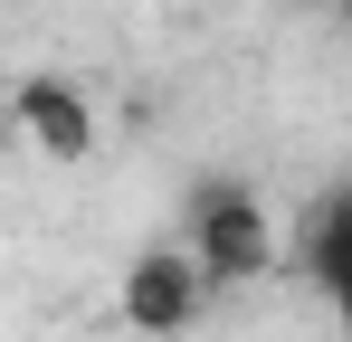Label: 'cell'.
<instances>
[{"label": "cell", "mask_w": 352, "mask_h": 342, "mask_svg": "<svg viewBox=\"0 0 352 342\" xmlns=\"http://www.w3.org/2000/svg\"><path fill=\"white\" fill-rule=\"evenodd\" d=\"M295 257H305V276L333 295V314H343V333H352V181H343V190H324V200L305 209Z\"/></svg>", "instance_id": "4"}, {"label": "cell", "mask_w": 352, "mask_h": 342, "mask_svg": "<svg viewBox=\"0 0 352 342\" xmlns=\"http://www.w3.org/2000/svg\"><path fill=\"white\" fill-rule=\"evenodd\" d=\"M200 304H210V276H200L190 247H143V257L124 266V323L143 342H181L200 323Z\"/></svg>", "instance_id": "2"}, {"label": "cell", "mask_w": 352, "mask_h": 342, "mask_svg": "<svg viewBox=\"0 0 352 342\" xmlns=\"http://www.w3.org/2000/svg\"><path fill=\"white\" fill-rule=\"evenodd\" d=\"M181 247L200 257V276L219 285V295H229V285H267L276 266H286V238H276L267 200H257L248 181H200V190H190Z\"/></svg>", "instance_id": "1"}, {"label": "cell", "mask_w": 352, "mask_h": 342, "mask_svg": "<svg viewBox=\"0 0 352 342\" xmlns=\"http://www.w3.org/2000/svg\"><path fill=\"white\" fill-rule=\"evenodd\" d=\"M333 19H343V29H352V0H333Z\"/></svg>", "instance_id": "5"}, {"label": "cell", "mask_w": 352, "mask_h": 342, "mask_svg": "<svg viewBox=\"0 0 352 342\" xmlns=\"http://www.w3.org/2000/svg\"><path fill=\"white\" fill-rule=\"evenodd\" d=\"M10 124H19V143H29L38 162H58V171H76L96 152V105H86V86H76V76H48V67L10 86Z\"/></svg>", "instance_id": "3"}]
</instances>
